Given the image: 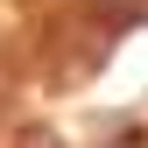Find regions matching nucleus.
<instances>
[{"instance_id": "obj_1", "label": "nucleus", "mask_w": 148, "mask_h": 148, "mask_svg": "<svg viewBox=\"0 0 148 148\" xmlns=\"http://www.w3.org/2000/svg\"><path fill=\"white\" fill-rule=\"evenodd\" d=\"M21 148H64V141L49 134V127H28V134H21Z\"/></svg>"}]
</instances>
